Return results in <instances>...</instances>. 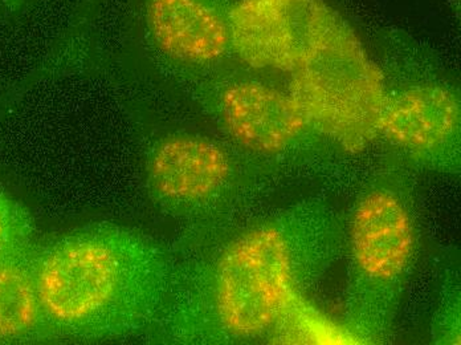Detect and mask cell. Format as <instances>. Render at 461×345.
<instances>
[{
  "label": "cell",
  "mask_w": 461,
  "mask_h": 345,
  "mask_svg": "<svg viewBox=\"0 0 461 345\" xmlns=\"http://www.w3.org/2000/svg\"><path fill=\"white\" fill-rule=\"evenodd\" d=\"M36 291L53 335L125 338L145 327L161 290V260L131 230L95 224L33 255Z\"/></svg>",
  "instance_id": "1"
},
{
  "label": "cell",
  "mask_w": 461,
  "mask_h": 345,
  "mask_svg": "<svg viewBox=\"0 0 461 345\" xmlns=\"http://www.w3.org/2000/svg\"><path fill=\"white\" fill-rule=\"evenodd\" d=\"M235 0H142L140 16L149 43L179 67L208 68L230 50Z\"/></svg>",
  "instance_id": "5"
},
{
  "label": "cell",
  "mask_w": 461,
  "mask_h": 345,
  "mask_svg": "<svg viewBox=\"0 0 461 345\" xmlns=\"http://www.w3.org/2000/svg\"><path fill=\"white\" fill-rule=\"evenodd\" d=\"M210 105L230 139L255 153H281L313 132L291 95L251 78L219 84Z\"/></svg>",
  "instance_id": "6"
},
{
  "label": "cell",
  "mask_w": 461,
  "mask_h": 345,
  "mask_svg": "<svg viewBox=\"0 0 461 345\" xmlns=\"http://www.w3.org/2000/svg\"><path fill=\"white\" fill-rule=\"evenodd\" d=\"M100 0H81L80 5L76 10L75 18L72 19V38L84 33L88 28L89 23L95 18V11H97Z\"/></svg>",
  "instance_id": "12"
},
{
  "label": "cell",
  "mask_w": 461,
  "mask_h": 345,
  "mask_svg": "<svg viewBox=\"0 0 461 345\" xmlns=\"http://www.w3.org/2000/svg\"><path fill=\"white\" fill-rule=\"evenodd\" d=\"M351 243L354 259L365 275L395 279L406 268L414 247L409 212L392 193H370L354 213Z\"/></svg>",
  "instance_id": "9"
},
{
  "label": "cell",
  "mask_w": 461,
  "mask_h": 345,
  "mask_svg": "<svg viewBox=\"0 0 461 345\" xmlns=\"http://www.w3.org/2000/svg\"><path fill=\"white\" fill-rule=\"evenodd\" d=\"M23 2L24 0H0V8L15 11L23 5Z\"/></svg>",
  "instance_id": "13"
},
{
  "label": "cell",
  "mask_w": 461,
  "mask_h": 345,
  "mask_svg": "<svg viewBox=\"0 0 461 345\" xmlns=\"http://www.w3.org/2000/svg\"><path fill=\"white\" fill-rule=\"evenodd\" d=\"M149 184L157 198L191 204L212 197L229 181V154L215 142L191 134L159 140L149 156Z\"/></svg>",
  "instance_id": "8"
},
{
  "label": "cell",
  "mask_w": 461,
  "mask_h": 345,
  "mask_svg": "<svg viewBox=\"0 0 461 345\" xmlns=\"http://www.w3.org/2000/svg\"><path fill=\"white\" fill-rule=\"evenodd\" d=\"M216 311L232 335L268 330L292 300V258L285 237L272 226L236 240L219 259Z\"/></svg>",
  "instance_id": "3"
},
{
  "label": "cell",
  "mask_w": 461,
  "mask_h": 345,
  "mask_svg": "<svg viewBox=\"0 0 461 345\" xmlns=\"http://www.w3.org/2000/svg\"><path fill=\"white\" fill-rule=\"evenodd\" d=\"M452 5V10L455 11V13L459 14L460 11V0H449Z\"/></svg>",
  "instance_id": "14"
},
{
  "label": "cell",
  "mask_w": 461,
  "mask_h": 345,
  "mask_svg": "<svg viewBox=\"0 0 461 345\" xmlns=\"http://www.w3.org/2000/svg\"><path fill=\"white\" fill-rule=\"evenodd\" d=\"M35 251L0 266V344L27 343L53 336L36 291Z\"/></svg>",
  "instance_id": "10"
},
{
  "label": "cell",
  "mask_w": 461,
  "mask_h": 345,
  "mask_svg": "<svg viewBox=\"0 0 461 345\" xmlns=\"http://www.w3.org/2000/svg\"><path fill=\"white\" fill-rule=\"evenodd\" d=\"M35 222L18 201L0 190V266L35 251Z\"/></svg>",
  "instance_id": "11"
},
{
  "label": "cell",
  "mask_w": 461,
  "mask_h": 345,
  "mask_svg": "<svg viewBox=\"0 0 461 345\" xmlns=\"http://www.w3.org/2000/svg\"><path fill=\"white\" fill-rule=\"evenodd\" d=\"M460 128L456 92L440 81H418L403 88H387L381 133L390 144L426 153L448 145Z\"/></svg>",
  "instance_id": "7"
},
{
  "label": "cell",
  "mask_w": 461,
  "mask_h": 345,
  "mask_svg": "<svg viewBox=\"0 0 461 345\" xmlns=\"http://www.w3.org/2000/svg\"><path fill=\"white\" fill-rule=\"evenodd\" d=\"M289 95L312 131L348 153L381 133L386 75L339 14L291 72Z\"/></svg>",
  "instance_id": "2"
},
{
  "label": "cell",
  "mask_w": 461,
  "mask_h": 345,
  "mask_svg": "<svg viewBox=\"0 0 461 345\" xmlns=\"http://www.w3.org/2000/svg\"><path fill=\"white\" fill-rule=\"evenodd\" d=\"M337 16L325 0H235L230 50L251 68L291 74Z\"/></svg>",
  "instance_id": "4"
}]
</instances>
